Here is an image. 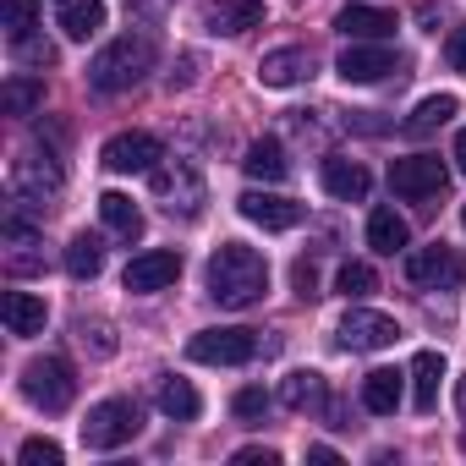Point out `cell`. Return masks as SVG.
Returning <instances> with one entry per match:
<instances>
[{"label": "cell", "instance_id": "obj_29", "mask_svg": "<svg viewBox=\"0 0 466 466\" xmlns=\"http://www.w3.org/2000/svg\"><path fill=\"white\" fill-rule=\"evenodd\" d=\"M105 269V248H99V237H77L72 248H66V275L72 280H94Z\"/></svg>", "mask_w": 466, "mask_h": 466}, {"label": "cell", "instance_id": "obj_18", "mask_svg": "<svg viewBox=\"0 0 466 466\" xmlns=\"http://www.w3.org/2000/svg\"><path fill=\"white\" fill-rule=\"evenodd\" d=\"M0 319H6V329H12L17 340H28V335L45 329L50 308H45V297H34V291H6V297H0Z\"/></svg>", "mask_w": 466, "mask_h": 466}, {"label": "cell", "instance_id": "obj_4", "mask_svg": "<svg viewBox=\"0 0 466 466\" xmlns=\"http://www.w3.org/2000/svg\"><path fill=\"white\" fill-rule=\"evenodd\" d=\"M390 187H395V198H406V203H428V198H439V192L450 187V170H444L439 154H406V159L390 165Z\"/></svg>", "mask_w": 466, "mask_h": 466}, {"label": "cell", "instance_id": "obj_7", "mask_svg": "<svg viewBox=\"0 0 466 466\" xmlns=\"http://www.w3.org/2000/svg\"><path fill=\"white\" fill-rule=\"evenodd\" d=\"M400 56L384 45V39H351L346 50H340V61H335V72L346 77V83H384V77H400Z\"/></svg>", "mask_w": 466, "mask_h": 466}, {"label": "cell", "instance_id": "obj_10", "mask_svg": "<svg viewBox=\"0 0 466 466\" xmlns=\"http://www.w3.org/2000/svg\"><path fill=\"white\" fill-rule=\"evenodd\" d=\"M61 181H66V170H61V159H56L50 148H45V154H23V159H12V192H17V198L45 203V198L61 192Z\"/></svg>", "mask_w": 466, "mask_h": 466}, {"label": "cell", "instance_id": "obj_5", "mask_svg": "<svg viewBox=\"0 0 466 466\" xmlns=\"http://www.w3.org/2000/svg\"><path fill=\"white\" fill-rule=\"evenodd\" d=\"M23 395H28L39 411H66L72 395H77V379H72V368H66L61 357H39V362L23 368Z\"/></svg>", "mask_w": 466, "mask_h": 466}, {"label": "cell", "instance_id": "obj_3", "mask_svg": "<svg viewBox=\"0 0 466 466\" xmlns=\"http://www.w3.org/2000/svg\"><path fill=\"white\" fill-rule=\"evenodd\" d=\"M137 433H143V406L127 400V395L99 400V406L88 411V422H83V444H88V450H121V444H132Z\"/></svg>", "mask_w": 466, "mask_h": 466}, {"label": "cell", "instance_id": "obj_22", "mask_svg": "<svg viewBox=\"0 0 466 466\" xmlns=\"http://www.w3.org/2000/svg\"><path fill=\"white\" fill-rule=\"evenodd\" d=\"M335 28H340L346 39H390V34H395V17L379 12V6H346V12L335 17Z\"/></svg>", "mask_w": 466, "mask_h": 466}, {"label": "cell", "instance_id": "obj_14", "mask_svg": "<svg viewBox=\"0 0 466 466\" xmlns=\"http://www.w3.org/2000/svg\"><path fill=\"white\" fill-rule=\"evenodd\" d=\"M258 77H264V88H297V83L313 77V50H302V45L269 50V56L258 61Z\"/></svg>", "mask_w": 466, "mask_h": 466}, {"label": "cell", "instance_id": "obj_15", "mask_svg": "<svg viewBox=\"0 0 466 466\" xmlns=\"http://www.w3.org/2000/svg\"><path fill=\"white\" fill-rule=\"evenodd\" d=\"M319 181H324V192L340 198V203H362L368 187H373V176H368L357 159H346V154H329V159L319 165Z\"/></svg>", "mask_w": 466, "mask_h": 466}, {"label": "cell", "instance_id": "obj_24", "mask_svg": "<svg viewBox=\"0 0 466 466\" xmlns=\"http://www.w3.org/2000/svg\"><path fill=\"white\" fill-rule=\"evenodd\" d=\"M362 406L373 417H395V406H400V373L395 368H373L362 379Z\"/></svg>", "mask_w": 466, "mask_h": 466}, {"label": "cell", "instance_id": "obj_19", "mask_svg": "<svg viewBox=\"0 0 466 466\" xmlns=\"http://www.w3.org/2000/svg\"><path fill=\"white\" fill-rule=\"evenodd\" d=\"M56 28L77 45H88L99 28H105V0H61L56 6Z\"/></svg>", "mask_w": 466, "mask_h": 466}, {"label": "cell", "instance_id": "obj_26", "mask_svg": "<svg viewBox=\"0 0 466 466\" xmlns=\"http://www.w3.org/2000/svg\"><path fill=\"white\" fill-rule=\"evenodd\" d=\"M280 400H286L291 411H313V406H324V379H319L313 368H297V373L280 379Z\"/></svg>", "mask_w": 466, "mask_h": 466}, {"label": "cell", "instance_id": "obj_36", "mask_svg": "<svg viewBox=\"0 0 466 466\" xmlns=\"http://www.w3.org/2000/svg\"><path fill=\"white\" fill-rule=\"evenodd\" d=\"M230 461H237V466H280V450H269V444H242Z\"/></svg>", "mask_w": 466, "mask_h": 466}, {"label": "cell", "instance_id": "obj_40", "mask_svg": "<svg viewBox=\"0 0 466 466\" xmlns=\"http://www.w3.org/2000/svg\"><path fill=\"white\" fill-rule=\"evenodd\" d=\"M455 406H461V417H466V379L455 384Z\"/></svg>", "mask_w": 466, "mask_h": 466}, {"label": "cell", "instance_id": "obj_27", "mask_svg": "<svg viewBox=\"0 0 466 466\" xmlns=\"http://www.w3.org/2000/svg\"><path fill=\"white\" fill-rule=\"evenodd\" d=\"M455 110H461V105H455V94H428V99H422V105L411 110L406 132H411V137H428V132H439V127H444V121H450Z\"/></svg>", "mask_w": 466, "mask_h": 466}, {"label": "cell", "instance_id": "obj_33", "mask_svg": "<svg viewBox=\"0 0 466 466\" xmlns=\"http://www.w3.org/2000/svg\"><path fill=\"white\" fill-rule=\"evenodd\" d=\"M230 411H237L242 422H253V417H264V411H269V395H264L258 384H248V390L230 395Z\"/></svg>", "mask_w": 466, "mask_h": 466}, {"label": "cell", "instance_id": "obj_11", "mask_svg": "<svg viewBox=\"0 0 466 466\" xmlns=\"http://www.w3.org/2000/svg\"><path fill=\"white\" fill-rule=\"evenodd\" d=\"M148 176H154V192L165 198V208H170V214H187V219H192V214L203 208V176H198L187 159L159 165V170H148Z\"/></svg>", "mask_w": 466, "mask_h": 466}, {"label": "cell", "instance_id": "obj_38", "mask_svg": "<svg viewBox=\"0 0 466 466\" xmlns=\"http://www.w3.org/2000/svg\"><path fill=\"white\" fill-rule=\"evenodd\" d=\"M444 61H450L455 72H466V23H461L450 39H444Z\"/></svg>", "mask_w": 466, "mask_h": 466}, {"label": "cell", "instance_id": "obj_37", "mask_svg": "<svg viewBox=\"0 0 466 466\" xmlns=\"http://www.w3.org/2000/svg\"><path fill=\"white\" fill-rule=\"evenodd\" d=\"M291 286H297V297H302V302H308V297H319V275H313V264H308V258L291 269Z\"/></svg>", "mask_w": 466, "mask_h": 466}, {"label": "cell", "instance_id": "obj_20", "mask_svg": "<svg viewBox=\"0 0 466 466\" xmlns=\"http://www.w3.org/2000/svg\"><path fill=\"white\" fill-rule=\"evenodd\" d=\"M406 242H411V230H406V219H400L395 208H373V214H368V248H373V253L395 258V253H406Z\"/></svg>", "mask_w": 466, "mask_h": 466}, {"label": "cell", "instance_id": "obj_12", "mask_svg": "<svg viewBox=\"0 0 466 466\" xmlns=\"http://www.w3.org/2000/svg\"><path fill=\"white\" fill-rule=\"evenodd\" d=\"M395 340H400V324L384 319V313L351 308V313L340 319V346H346V351H384V346H395Z\"/></svg>", "mask_w": 466, "mask_h": 466}, {"label": "cell", "instance_id": "obj_34", "mask_svg": "<svg viewBox=\"0 0 466 466\" xmlns=\"http://www.w3.org/2000/svg\"><path fill=\"white\" fill-rule=\"evenodd\" d=\"M17 461H23V466H61V444H56V439H28V444L17 450Z\"/></svg>", "mask_w": 466, "mask_h": 466}, {"label": "cell", "instance_id": "obj_23", "mask_svg": "<svg viewBox=\"0 0 466 466\" xmlns=\"http://www.w3.org/2000/svg\"><path fill=\"white\" fill-rule=\"evenodd\" d=\"M242 170H248L253 181H286V176H291V159H286V148H280L275 137H258V143L248 148Z\"/></svg>", "mask_w": 466, "mask_h": 466}, {"label": "cell", "instance_id": "obj_21", "mask_svg": "<svg viewBox=\"0 0 466 466\" xmlns=\"http://www.w3.org/2000/svg\"><path fill=\"white\" fill-rule=\"evenodd\" d=\"M439 379H444V357L439 351H417L411 357V406L417 411L439 406Z\"/></svg>", "mask_w": 466, "mask_h": 466}, {"label": "cell", "instance_id": "obj_32", "mask_svg": "<svg viewBox=\"0 0 466 466\" xmlns=\"http://www.w3.org/2000/svg\"><path fill=\"white\" fill-rule=\"evenodd\" d=\"M0 12H6V39L12 45H23L39 28V0H0Z\"/></svg>", "mask_w": 466, "mask_h": 466}, {"label": "cell", "instance_id": "obj_9", "mask_svg": "<svg viewBox=\"0 0 466 466\" xmlns=\"http://www.w3.org/2000/svg\"><path fill=\"white\" fill-rule=\"evenodd\" d=\"M99 159H105V170H116V176H143V170H159L165 143H159L154 132H116V137L99 148Z\"/></svg>", "mask_w": 466, "mask_h": 466}, {"label": "cell", "instance_id": "obj_8", "mask_svg": "<svg viewBox=\"0 0 466 466\" xmlns=\"http://www.w3.org/2000/svg\"><path fill=\"white\" fill-rule=\"evenodd\" d=\"M406 280L411 286H428V291H444V286H466V253L433 242V248H417L406 253Z\"/></svg>", "mask_w": 466, "mask_h": 466}, {"label": "cell", "instance_id": "obj_28", "mask_svg": "<svg viewBox=\"0 0 466 466\" xmlns=\"http://www.w3.org/2000/svg\"><path fill=\"white\" fill-rule=\"evenodd\" d=\"M159 411L176 417V422H192L203 411V400H198V390L187 379H159Z\"/></svg>", "mask_w": 466, "mask_h": 466}, {"label": "cell", "instance_id": "obj_39", "mask_svg": "<svg viewBox=\"0 0 466 466\" xmlns=\"http://www.w3.org/2000/svg\"><path fill=\"white\" fill-rule=\"evenodd\" d=\"M455 165H461V176H466V127L455 132Z\"/></svg>", "mask_w": 466, "mask_h": 466}, {"label": "cell", "instance_id": "obj_17", "mask_svg": "<svg viewBox=\"0 0 466 466\" xmlns=\"http://www.w3.org/2000/svg\"><path fill=\"white\" fill-rule=\"evenodd\" d=\"M203 17H208L214 34H230V39H237V34L264 28V0H208Z\"/></svg>", "mask_w": 466, "mask_h": 466}, {"label": "cell", "instance_id": "obj_13", "mask_svg": "<svg viewBox=\"0 0 466 466\" xmlns=\"http://www.w3.org/2000/svg\"><path fill=\"white\" fill-rule=\"evenodd\" d=\"M176 280H181V253H170V248L137 253V258L127 264V291H137V297H154V291H165V286H176Z\"/></svg>", "mask_w": 466, "mask_h": 466}, {"label": "cell", "instance_id": "obj_2", "mask_svg": "<svg viewBox=\"0 0 466 466\" xmlns=\"http://www.w3.org/2000/svg\"><path fill=\"white\" fill-rule=\"evenodd\" d=\"M148 72H154V39H148V34H121L116 45H105V50L88 61V83H94L99 94H127V88H137Z\"/></svg>", "mask_w": 466, "mask_h": 466}, {"label": "cell", "instance_id": "obj_1", "mask_svg": "<svg viewBox=\"0 0 466 466\" xmlns=\"http://www.w3.org/2000/svg\"><path fill=\"white\" fill-rule=\"evenodd\" d=\"M264 291H269V264H264L258 248L225 242V248L208 258V297H214L219 308H237V313H242V308H258Z\"/></svg>", "mask_w": 466, "mask_h": 466}, {"label": "cell", "instance_id": "obj_25", "mask_svg": "<svg viewBox=\"0 0 466 466\" xmlns=\"http://www.w3.org/2000/svg\"><path fill=\"white\" fill-rule=\"evenodd\" d=\"M99 219L116 230V237H127V242L143 237V208H137L127 192H105V198H99Z\"/></svg>", "mask_w": 466, "mask_h": 466}, {"label": "cell", "instance_id": "obj_35", "mask_svg": "<svg viewBox=\"0 0 466 466\" xmlns=\"http://www.w3.org/2000/svg\"><path fill=\"white\" fill-rule=\"evenodd\" d=\"M12 50H17V61H28V66H56V45H50V39H34V34H28V39L12 45Z\"/></svg>", "mask_w": 466, "mask_h": 466}, {"label": "cell", "instance_id": "obj_16", "mask_svg": "<svg viewBox=\"0 0 466 466\" xmlns=\"http://www.w3.org/2000/svg\"><path fill=\"white\" fill-rule=\"evenodd\" d=\"M242 219H253L264 230H297L302 225V203H291L280 192H242Z\"/></svg>", "mask_w": 466, "mask_h": 466}, {"label": "cell", "instance_id": "obj_31", "mask_svg": "<svg viewBox=\"0 0 466 466\" xmlns=\"http://www.w3.org/2000/svg\"><path fill=\"white\" fill-rule=\"evenodd\" d=\"M335 291L340 297H351V302H362V297H373L379 291V275H373V264H340V275H335Z\"/></svg>", "mask_w": 466, "mask_h": 466}, {"label": "cell", "instance_id": "obj_6", "mask_svg": "<svg viewBox=\"0 0 466 466\" xmlns=\"http://www.w3.org/2000/svg\"><path fill=\"white\" fill-rule=\"evenodd\" d=\"M187 357L208 362V368H242L258 357V335L253 329H203L187 340Z\"/></svg>", "mask_w": 466, "mask_h": 466}, {"label": "cell", "instance_id": "obj_30", "mask_svg": "<svg viewBox=\"0 0 466 466\" xmlns=\"http://www.w3.org/2000/svg\"><path fill=\"white\" fill-rule=\"evenodd\" d=\"M0 105H6V116H34L45 105V83L39 77H12L6 94H0Z\"/></svg>", "mask_w": 466, "mask_h": 466}, {"label": "cell", "instance_id": "obj_41", "mask_svg": "<svg viewBox=\"0 0 466 466\" xmlns=\"http://www.w3.org/2000/svg\"><path fill=\"white\" fill-rule=\"evenodd\" d=\"M461 225H466V208H461Z\"/></svg>", "mask_w": 466, "mask_h": 466}]
</instances>
